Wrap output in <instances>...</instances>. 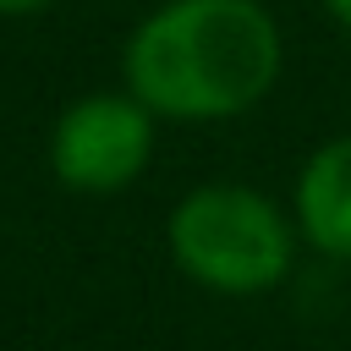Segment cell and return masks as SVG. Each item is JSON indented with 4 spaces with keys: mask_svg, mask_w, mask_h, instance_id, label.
Instances as JSON below:
<instances>
[{
    "mask_svg": "<svg viewBox=\"0 0 351 351\" xmlns=\"http://www.w3.org/2000/svg\"><path fill=\"white\" fill-rule=\"evenodd\" d=\"M285 44L258 0H170L126 38V88L170 121L252 110L280 77Z\"/></svg>",
    "mask_w": 351,
    "mask_h": 351,
    "instance_id": "cell-1",
    "label": "cell"
},
{
    "mask_svg": "<svg viewBox=\"0 0 351 351\" xmlns=\"http://www.w3.org/2000/svg\"><path fill=\"white\" fill-rule=\"evenodd\" d=\"M291 225L258 186L214 181L176 203L170 214V258L186 280L219 296H263L291 269Z\"/></svg>",
    "mask_w": 351,
    "mask_h": 351,
    "instance_id": "cell-2",
    "label": "cell"
},
{
    "mask_svg": "<svg viewBox=\"0 0 351 351\" xmlns=\"http://www.w3.org/2000/svg\"><path fill=\"white\" fill-rule=\"evenodd\" d=\"M154 154V110L126 93H88L49 132V170L71 192H121Z\"/></svg>",
    "mask_w": 351,
    "mask_h": 351,
    "instance_id": "cell-3",
    "label": "cell"
},
{
    "mask_svg": "<svg viewBox=\"0 0 351 351\" xmlns=\"http://www.w3.org/2000/svg\"><path fill=\"white\" fill-rule=\"evenodd\" d=\"M296 225L302 236L351 263V132L313 148V159L296 176Z\"/></svg>",
    "mask_w": 351,
    "mask_h": 351,
    "instance_id": "cell-4",
    "label": "cell"
},
{
    "mask_svg": "<svg viewBox=\"0 0 351 351\" xmlns=\"http://www.w3.org/2000/svg\"><path fill=\"white\" fill-rule=\"evenodd\" d=\"M49 0H0V16H27V11H44Z\"/></svg>",
    "mask_w": 351,
    "mask_h": 351,
    "instance_id": "cell-5",
    "label": "cell"
},
{
    "mask_svg": "<svg viewBox=\"0 0 351 351\" xmlns=\"http://www.w3.org/2000/svg\"><path fill=\"white\" fill-rule=\"evenodd\" d=\"M324 5H329V11H335V16L346 22V27H351V0H324Z\"/></svg>",
    "mask_w": 351,
    "mask_h": 351,
    "instance_id": "cell-6",
    "label": "cell"
}]
</instances>
